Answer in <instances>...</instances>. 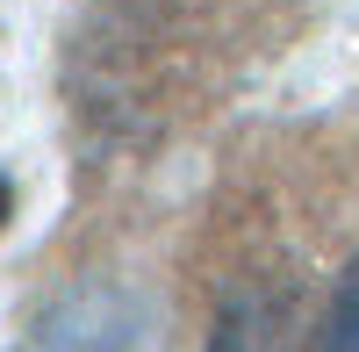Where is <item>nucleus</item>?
<instances>
[{
    "label": "nucleus",
    "instance_id": "f257e3e1",
    "mask_svg": "<svg viewBox=\"0 0 359 352\" xmlns=\"http://www.w3.org/2000/svg\"><path fill=\"white\" fill-rule=\"evenodd\" d=\"M201 352H287V302L266 287H237L216 309V331Z\"/></svg>",
    "mask_w": 359,
    "mask_h": 352
},
{
    "label": "nucleus",
    "instance_id": "f03ea898",
    "mask_svg": "<svg viewBox=\"0 0 359 352\" xmlns=\"http://www.w3.org/2000/svg\"><path fill=\"white\" fill-rule=\"evenodd\" d=\"M309 352H359V259L338 273L331 302H323V324H316V345Z\"/></svg>",
    "mask_w": 359,
    "mask_h": 352
},
{
    "label": "nucleus",
    "instance_id": "7ed1b4c3",
    "mask_svg": "<svg viewBox=\"0 0 359 352\" xmlns=\"http://www.w3.org/2000/svg\"><path fill=\"white\" fill-rule=\"evenodd\" d=\"M8 216H15V180L0 172V223H8Z\"/></svg>",
    "mask_w": 359,
    "mask_h": 352
}]
</instances>
